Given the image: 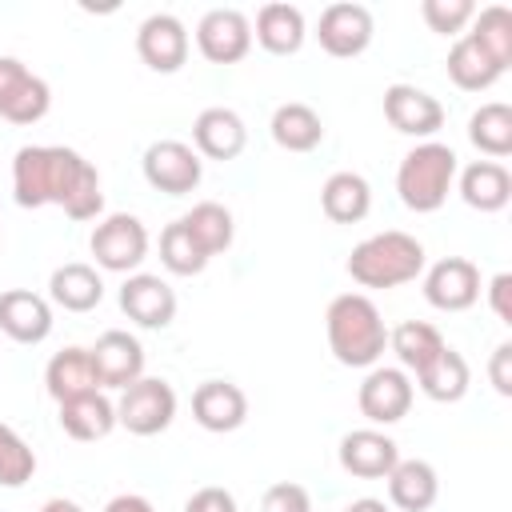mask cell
Instances as JSON below:
<instances>
[{
	"instance_id": "d6a6232c",
	"label": "cell",
	"mask_w": 512,
	"mask_h": 512,
	"mask_svg": "<svg viewBox=\"0 0 512 512\" xmlns=\"http://www.w3.org/2000/svg\"><path fill=\"white\" fill-rule=\"evenodd\" d=\"M388 344H392L400 368L420 372V368L444 348V336H440L432 324H424V320H404L396 332H388Z\"/></svg>"
},
{
	"instance_id": "ee69618b",
	"label": "cell",
	"mask_w": 512,
	"mask_h": 512,
	"mask_svg": "<svg viewBox=\"0 0 512 512\" xmlns=\"http://www.w3.org/2000/svg\"><path fill=\"white\" fill-rule=\"evenodd\" d=\"M40 512H84L76 500H64V496H52V500H44L40 504Z\"/></svg>"
},
{
	"instance_id": "3957f363",
	"label": "cell",
	"mask_w": 512,
	"mask_h": 512,
	"mask_svg": "<svg viewBox=\"0 0 512 512\" xmlns=\"http://www.w3.org/2000/svg\"><path fill=\"white\" fill-rule=\"evenodd\" d=\"M424 272V244L400 228L360 240L348 256V276L360 288H400Z\"/></svg>"
},
{
	"instance_id": "ffe728a7",
	"label": "cell",
	"mask_w": 512,
	"mask_h": 512,
	"mask_svg": "<svg viewBox=\"0 0 512 512\" xmlns=\"http://www.w3.org/2000/svg\"><path fill=\"white\" fill-rule=\"evenodd\" d=\"M192 140H196V156H208V160H236L248 144V128L240 120V112L224 108V104H212L196 116L192 124Z\"/></svg>"
},
{
	"instance_id": "836d02e7",
	"label": "cell",
	"mask_w": 512,
	"mask_h": 512,
	"mask_svg": "<svg viewBox=\"0 0 512 512\" xmlns=\"http://www.w3.org/2000/svg\"><path fill=\"white\" fill-rule=\"evenodd\" d=\"M160 264L176 276H196L208 268V256L204 248L192 240V232L184 228V220H172L164 232H160Z\"/></svg>"
},
{
	"instance_id": "7c38bea8",
	"label": "cell",
	"mask_w": 512,
	"mask_h": 512,
	"mask_svg": "<svg viewBox=\"0 0 512 512\" xmlns=\"http://www.w3.org/2000/svg\"><path fill=\"white\" fill-rule=\"evenodd\" d=\"M424 300L440 312H464L480 300V268L464 256H444L424 272Z\"/></svg>"
},
{
	"instance_id": "6da1fadb",
	"label": "cell",
	"mask_w": 512,
	"mask_h": 512,
	"mask_svg": "<svg viewBox=\"0 0 512 512\" xmlns=\"http://www.w3.org/2000/svg\"><path fill=\"white\" fill-rule=\"evenodd\" d=\"M12 196L20 208L56 204L72 220H96L104 208L100 172L76 148L24 144L12 160Z\"/></svg>"
},
{
	"instance_id": "f546056e",
	"label": "cell",
	"mask_w": 512,
	"mask_h": 512,
	"mask_svg": "<svg viewBox=\"0 0 512 512\" xmlns=\"http://www.w3.org/2000/svg\"><path fill=\"white\" fill-rule=\"evenodd\" d=\"M272 140L284 148V152H312L320 140H324V124L316 116L312 104H300V100H288L272 112Z\"/></svg>"
},
{
	"instance_id": "74e56055",
	"label": "cell",
	"mask_w": 512,
	"mask_h": 512,
	"mask_svg": "<svg viewBox=\"0 0 512 512\" xmlns=\"http://www.w3.org/2000/svg\"><path fill=\"white\" fill-rule=\"evenodd\" d=\"M260 512H312V496L304 484H292V480H280L264 492L260 500Z\"/></svg>"
},
{
	"instance_id": "8fae6325",
	"label": "cell",
	"mask_w": 512,
	"mask_h": 512,
	"mask_svg": "<svg viewBox=\"0 0 512 512\" xmlns=\"http://www.w3.org/2000/svg\"><path fill=\"white\" fill-rule=\"evenodd\" d=\"M136 52L152 72H180L188 60V28L172 12H152L136 28Z\"/></svg>"
},
{
	"instance_id": "277c9868",
	"label": "cell",
	"mask_w": 512,
	"mask_h": 512,
	"mask_svg": "<svg viewBox=\"0 0 512 512\" xmlns=\"http://www.w3.org/2000/svg\"><path fill=\"white\" fill-rule=\"evenodd\" d=\"M456 152L440 140H424L404 152L396 168V192L408 212H436L456 184Z\"/></svg>"
},
{
	"instance_id": "7402d4cb",
	"label": "cell",
	"mask_w": 512,
	"mask_h": 512,
	"mask_svg": "<svg viewBox=\"0 0 512 512\" xmlns=\"http://www.w3.org/2000/svg\"><path fill=\"white\" fill-rule=\"evenodd\" d=\"M384 480H388V500L400 512H428L440 496V476L428 460H396V468Z\"/></svg>"
},
{
	"instance_id": "8992f818",
	"label": "cell",
	"mask_w": 512,
	"mask_h": 512,
	"mask_svg": "<svg viewBox=\"0 0 512 512\" xmlns=\"http://www.w3.org/2000/svg\"><path fill=\"white\" fill-rule=\"evenodd\" d=\"M88 248L104 272H136L148 256V228L132 212H112L92 228Z\"/></svg>"
},
{
	"instance_id": "d6986e66",
	"label": "cell",
	"mask_w": 512,
	"mask_h": 512,
	"mask_svg": "<svg viewBox=\"0 0 512 512\" xmlns=\"http://www.w3.org/2000/svg\"><path fill=\"white\" fill-rule=\"evenodd\" d=\"M400 460V448L392 436L376 432V428H356L340 440V468L348 476H360V480H380L396 468Z\"/></svg>"
},
{
	"instance_id": "ab89813d",
	"label": "cell",
	"mask_w": 512,
	"mask_h": 512,
	"mask_svg": "<svg viewBox=\"0 0 512 512\" xmlns=\"http://www.w3.org/2000/svg\"><path fill=\"white\" fill-rule=\"evenodd\" d=\"M488 380H492V388H496L500 396H512V344H508V340L496 344V352H492V360H488Z\"/></svg>"
},
{
	"instance_id": "603a6c76",
	"label": "cell",
	"mask_w": 512,
	"mask_h": 512,
	"mask_svg": "<svg viewBox=\"0 0 512 512\" xmlns=\"http://www.w3.org/2000/svg\"><path fill=\"white\" fill-rule=\"evenodd\" d=\"M48 296H52V304H60L64 312H92V308L104 300V280H100V272H96L92 264L72 260V264L52 268V276H48Z\"/></svg>"
},
{
	"instance_id": "2e32d148",
	"label": "cell",
	"mask_w": 512,
	"mask_h": 512,
	"mask_svg": "<svg viewBox=\"0 0 512 512\" xmlns=\"http://www.w3.org/2000/svg\"><path fill=\"white\" fill-rule=\"evenodd\" d=\"M384 116L404 136H432L444 124L440 100L416 84H388L384 88Z\"/></svg>"
},
{
	"instance_id": "d590c367",
	"label": "cell",
	"mask_w": 512,
	"mask_h": 512,
	"mask_svg": "<svg viewBox=\"0 0 512 512\" xmlns=\"http://www.w3.org/2000/svg\"><path fill=\"white\" fill-rule=\"evenodd\" d=\"M36 472V452L24 444V436L8 424H0V488H20Z\"/></svg>"
},
{
	"instance_id": "e575fe53",
	"label": "cell",
	"mask_w": 512,
	"mask_h": 512,
	"mask_svg": "<svg viewBox=\"0 0 512 512\" xmlns=\"http://www.w3.org/2000/svg\"><path fill=\"white\" fill-rule=\"evenodd\" d=\"M472 36L492 52L496 64H512V12L504 4H488L472 16Z\"/></svg>"
},
{
	"instance_id": "9a60e30c",
	"label": "cell",
	"mask_w": 512,
	"mask_h": 512,
	"mask_svg": "<svg viewBox=\"0 0 512 512\" xmlns=\"http://www.w3.org/2000/svg\"><path fill=\"white\" fill-rule=\"evenodd\" d=\"M92 364H96V380L100 388H128L144 376V348L136 336L120 332V328H108L92 348H88Z\"/></svg>"
},
{
	"instance_id": "b9f144b4",
	"label": "cell",
	"mask_w": 512,
	"mask_h": 512,
	"mask_svg": "<svg viewBox=\"0 0 512 512\" xmlns=\"http://www.w3.org/2000/svg\"><path fill=\"white\" fill-rule=\"evenodd\" d=\"M104 512H156V508H152V500L140 496V492H120V496H112V500L104 504Z\"/></svg>"
},
{
	"instance_id": "f35d334b",
	"label": "cell",
	"mask_w": 512,
	"mask_h": 512,
	"mask_svg": "<svg viewBox=\"0 0 512 512\" xmlns=\"http://www.w3.org/2000/svg\"><path fill=\"white\" fill-rule=\"evenodd\" d=\"M184 512H236V496H232L228 488L208 484V488H196V492L188 496Z\"/></svg>"
},
{
	"instance_id": "9c48e42d",
	"label": "cell",
	"mask_w": 512,
	"mask_h": 512,
	"mask_svg": "<svg viewBox=\"0 0 512 512\" xmlns=\"http://www.w3.org/2000/svg\"><path fill=\"white\" fill-rule=\"evenodd\" d=\"M372 32H376V20L356 0L328 4L320 12V24H316V40L328 56H360L372 44Z\"/></svg>"
},
{
	"instance_id": "44dd1931",
	"label": "cell",
	"mask_w": 512,
	"mask_h": 512,
	"mask_svg": "<svg viewBox=\"0 0 512 512\" xmlns=\"http://www.w3.org/2000/svg\"><path fill=\"white\" fill-rule=\"evenodd\" d=\"M44 388L56 404H68L76 396H88V392H100V380H96V364L88 356V348H64L48 360L44 368Z\"/></svg>"
},
{
	"instance_id": "4dcf8cb0",
	"label": "cell",
	"mask_w": 512,
	"mask_h": 512,
	"mask_svg": "<svg viewBox=\"0 0 512 512\" xmlns=\"http://www.w3.org/2000/svg\"><path fill=\"white\" fill-rule=\"evenodd\" d=\"M180 220H184V228L192 232V240L204 248L208 260L232 248L236 224H232V212H228L224 204H216V200H200V204H192V212H184Z\"/></svg>"
},
{
	"instance_id": "5bb4252c",
	"label": "cell",
	"mask_w": 512,
	"mask_h": 512,
	"mask_svg": "<svg viewBox=\"0 0 512 512\" xmlns=\"http://www.w3.org/2000/svg\"><path fill=\"white\" fill-rule=\"evenodd\" d=\"M120 312L140 328H168L176 320V292L152 272H132L120 284Z\"/></svg>"
},
{
	"instance_id": "4316f807",
	"label": "cell",
	"mask_w": 512,
	"mask_h": 512,
	"mask_svg": "<svg viewBox=\"0 0 512 512\" xmlns=\"http://www.w3.org/2000/svg\"><path fill=\"white\" fill-rule=\"evenodd\" d=\"M260 48H268L272 56H292L300 52L304 44V12L296 4H284V0H272L256 12V32Z\"/></svg>"
},
{
	"instance_id": "7bdbcfd3",
	"label": "cell",
	"mask_w": 512,
	"mask_h": 512,
	"mask_svg": "<svg viewBox=\"0 0 512 512\" xmlns=\"http://www.w3.org/2000/svg\"><path fill=\"white\" fill-rule=\"evenodd\" d=\"M344 512H392L384 500H376V496H360V500H352Z\"/></svg>"
},
{
	"instance_id": "83f0119b",
	"label": "cell",
	"mask_w": 512,
	"mask_h": 512,
	"mask_svg": "<svg viewBox=\"0 0 512 512\" xmlns=\"http://www.w3.org/2000/svg\"><path fill=\"white\" fill-rule=\"evenodd\" d=\"M468 380H472L468 360H464L456 348H448V344L416 372L420 392H424L428 400H436V404H456V400L468 392Z\"/></svg>"
},
{
	"instance_id": "f1b7e54d",
	"label": "cell",
	"mask_w": 512,
	"mask_h": 512,
	"mask_svg": "<svg viewBox=\"0 0 512 512\" xmlns=\"http://www.w3.org/2000/svg\"><path fill=\"white\" fill-rule=\"evenodd\" d=\"M60 428L72 436V440H104L112 428H116V404L104 396V392H88V396H76L68 404H60Z\"/></svg>"
},
{
	"instance_id": "e0dca14e",
	"label": "cell",
	"mask_w": 512,
	"mask_h": 512,
	"mask_svg": "<svg viewBox=\"0 0 512 512\" xmlns=\"http://www.w3.org/2000/svg\"><path fill=\"white\" fill-rule=\"evenodd\" d=\"M192 416L204 432H236L248 420V396L232 380H204L192 392Z\"/></svg>"
},
{
	"instance_id": "52a82bcc",
	"label": "cell",
	"mask_w": 512,
	"mask_h": 512,
	"mask_svg": "<svg viewBox=\"0 0 512 512\" xmlns=\"http://www.w3.org/2000/svg\"><path fill=\"white\" fill-rule=\"evenodd\" d=\"M52 108V88L36 76L24 60L0 56V120L8 124H36Z\"/></svg>"
},
{
	"instance_id": "cb8c5ba5",
	"label": "cell",
	"mask_w": 512,
	"mask_h": 512,
	"mask_svg": "<svg viewBox=\"0 0 512 512\" xmlns=\"http://www.w3.org/2000/svg\"><path fill=\"white\" fill-rule=\"evenodd\" d=\"M448 76H452L456 88L480 92V88H492V84L504 76V64H496L492 52H488L472 32H464V36L448 48Z\"/></svg>"
},
{
	"instance_id": "ac0fdd59",
	"label": "cell",
	"mask_w": 512,
	"mask_h": 512,
	"mask_svg": "<svg viewBox=\"0 0 512 512\" xmlns=\"http://www.w3.org/2000/svg\"><path fill=\"white\" fill-rule=\"evenodd\" d=\"M0 332L16 344H40L52 332V304L28 288L0 292Z\"/></svg>"
},
{
	"instance_id": "4fadbf2b",
	"label": "cell",
	"mask_w": 512,
	"mask_h": 512,
	"mask_svg": "<svg viewBox=\"0 0 512 512\" xmlns=\"http://www.w3.org/2000/svg\"><path fill=\"white\" fill-rule=\"evenodd\" d=\"M356 404H360V412L372 424H396V420H404L408 408H412V380H408V372L404 368L376 364L364 376V384L356 392Z\"/></svg>"
},
{
	"instance_id": "30bf717a",
	"label": "cell",
	"mask_w": 512,
	"mask_h": 512,
	"mask_svg": "<svg viewBox=\"0 0 512 512\" xmlns=\"http://www.w3.org/2000/svg\"><path fill=\"white\" fill-rule=\"evenodd\" d=\"M196 48L212 64H236L252 48V24L240 8H208L196 24Z\"/></svg>"
},
{
	"instance_id": "d4e9b609",
	"label": "cell",
	"mask_w": 512,
	"mask_h": 512,
	"mask_svg": "<svg viewBox=\"0 0 512 512\" xmlns=\"http://www.w3.org/2000/svg\"><path fill=\"white\" fill-rule=\"evenodd\" d=\"M460 196L476 212H500L512 200V176L500 160H472L460 172Z\"/></svg>"
},
{
	"instance_id": "484cf974",
	"label": "cell",
	"mask_w": 512,
	"mask_h": 512,
	"mask_svg": "<svg viewBox=\"0 0 512 512\" xmlns=\"http://www.w3.org/2000/svg\"><path fill=\"white\" fill-rule=\"evenodd\" d=\"M320 208L332 224H360L372 208V188L360 172H332L320 188Z\"/></svg>"
},
{
	"instance_id": "1f68e13d",
	"label": "cell",
	"mask_w": 512,
	"mask_h": 512,
	"mask_svg": "<svg viewBox=\"0 0 512 512\" xmlns=\"http://www.w3.org/2000/svg\"><path fill=\"white\" fill-rule=\"evenodd\" d=\"M468 140H472L484 156H492V160L508 156V152H512V108H508L504 100L480 104V108L468 116Z\"/></svg>"
},
{
	"instance_id": "7a4b0ae2",
	"label": "cell",
	"mask_w": 512,
	"mask_h": 512,
	"mask_svg": "<svg viewBox=\"0 0 512 512\" xmlns=\"http://www.w3.org/2000/svg\"><path fill=\"white\" fill-rule=\"evenodd\" d=\"M328 348L344 368H376L388 344V328L380 308L364 292H340L324 312Z\"/></svg>"
},
{
	"instance_id": "60d3db41",
	"label": "cell",
	"mask_w": 512,
	"mask_h": 512,
	"mask_svg": "<svg viewBox=\"0 0 512 512\" xmlns=\"http://www.w3.org/2000/svg\"><path fill=\"white\" fill-rule=\"evenodd\" d=\"M488 304L504 324H512V272H496L488 280Z\"/></svg>"
},
{
	"instance_id": "5b68a950",
	"label": "cell",
	"mask_w": 512,
	"mask_h": 512,
	"mask_svg": "<svg viewBox=\"0 0 512 512\" xmlns=\"http://www.w3.org/2000/svg\"><path fill=\"white\" fill-rule=\"evenodd\" d=\"M172 420H176V392L160 376H140L116 400V424H124L132 436H156Z\"/></svg>"
},
{
	"instance_id": "8d00e7d4",
	"label": "cell",
	"mask_w": 512,
	"mask_h": 512,
	"mask_svg": "<svg viewBox=\"0 0 512 512\" xmlns=\"http://www.w3.org/2000/svg\"><path fill=\"white\" fill-rule=\"evenodd\" d=\"M420 16H424V24H428L432 32L452 36V32H460L464 24H472L476 4H472V0H424V4H420Z\"/></svg>"
},
{
	"instance_id": "ba28073f",
	"label": "cell",
	"mask_w": 512,
	"mask_h": 512,
	"mask_svg": "<svg viewBox=\"0 0 512 512\" xmlns=\"http://www.w3.org/2000/svg\"><path fill=\"white\" fill-rule=\"evenodd\" d=\"M144 180L156 188V192H168V196H184L200 184L204 176V164L196 156L192 144L184 140H156L144 148Z\"/></svg>"
}]
</instances>
